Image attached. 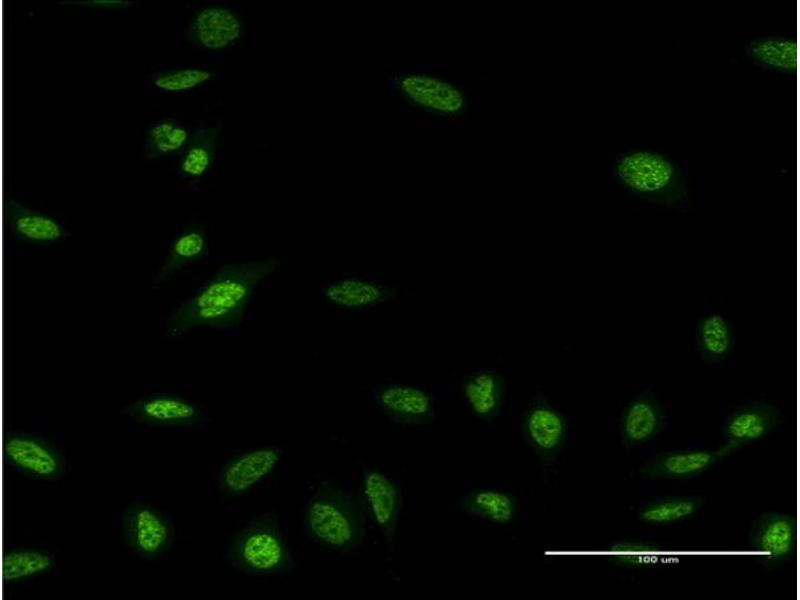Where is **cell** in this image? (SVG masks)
Wrapping results in <instances>:
<instances>
[{"mask_svg":"<svg viewBox=\"0 0 800 600\" xmlns=\"http://www.w3.org/2000/svg\"><path fill=\"white\" fill-rule=\"evenodd\" d=\"M745 53L754 66L776 77L792 78L797 68V44L790 36L768 34L750 40Z\"/></svg>","mask_w":800,"mask_h":600,"instance_id":"cell-23","label":"cell"},{"mask_svg":"<svg viewBox=\"0 0 800 600\" xmlns=\"http://www.w3.org/2000/svg\"><path fill=\"white\" fill-rule=\"evenodd\" d=\"M398 295V288L362 275H331L319 281L323 305L339 313L360 314L370 311Z\"/></svg>","mask_w":800,"mask_h":600,"instance_id":"cell-8","label":"cell"},{"mask_svg":"<svg viewBox=\"0 0 800 600\" xmlns=\"http://www.w3.org/2000/svg\"><path fill=\"white\" fill-rule=\"evenodd\" d=\"M780 422L779 409L768 402L756 401L729 412L723 421L721 447L730 452L758 441Z\"/></svg>","mask_w":800,"mask_h":600,"instance_id":"cell-20","label":"cell"},{"mask_svg":"<svg viewBox=\"0 0 800 600\" xmlns=\"http://www.w3.org/2000/svg\"><path fill=\"white\" fill-rule=\"evenodd\" d=\"M209 254L206 225L199 221L184 224L170 239L167 252L152 280V287L159 288L178 272L208 258Z\"/></svg>","mask_w":800,"mask_h":600,"instance_id":"cell-21","label":"cell"},{"mask_svg":"<svg viewBox=\"0 0 800 600\" xmlns=\"http://www.w3.org/2000/svg\"><path fill=\"white\" fill-rule=\"evenodd\" d=\"M227 554L232 566L248 576H283L296 567L277 517L269 512L240 527L229 542Z\"/></svg>","mask_w":800,"mask_h":600,"instance_id":"cell-4","label":"cell"},{"mask_svg":"<svg viewBox=\"0 0 800 600\" xmlns=\"http://www.w3.org/2000/svg\"><path fill=\"white\" fill-rule=\"evenodd\" d=\"M224 134L221 124H202L193 128L191 138L175 158V179L191 190L212 172Z\"/></svg>","mask_w":800,"mask_h":600,"instance_id":"cell-14","label":"cell"},{"mask_svg":"<svg viewBox=\"0 0 800 600\" xmlns=\"http://www.w3.org/2000/svg\"><path fill=\"white\" fill-rule=\"evenodd\" d=\"M611 179L622 192L663 208L687 204L685 174L671 157L651 149H626L610 164Z\"/></svg>","mask_w":800,"mask_h":600,"instance_id":"cell-2","label":"cell"},{"mask_svg":"<svg viewBox=\"0 0 800 600\" xmlns=\"http://www.w3.org/2000/svg\"><path fill=\"white\" fill-rule=\"evenodd\" d=\"M74 5L80 6H88L93 8H101V9H122L131 7L136 4L134 1H123V0H91V1H78V2H71Z\"/></svg>","mask_w":800,"mask_h":600,"instance_id":"cell-31","label":"cell"},{"mask_svg":"<svg viewBox=\"0 0 800 600\" xmlns=\"http://www.w3.org/2000/svg\"><path fill=\"white\" fill-rule=\"evenodd\" d=\"M656 547L637 543H617L610 547L609 558L622 567L637 568L654 565L661 556Z\"/></svg>","mask_w":800,"mask_h":600,"instance_id":"cell-30","label":"cell"},{"mask_svg":"<svg viewBox=\"0 0 800 600\" xmlns=\"http://www.w3.org/2000/svg\"><path fill=\"white\" fill-rule=\"evenodd\" d=\"M462 393L468 410L477 418L492 420L506 399V384L492 369H479L463 380Z\"/></svg>","mask_w":800,"mask_h":600,"instance_id":"cell-24","label":"cell"},{"mask_svg":"<svg viewBox=\"0 0 800 600\" xmlns=\"http://www.w3.org/2000/svg\"><path fill=\"white\" fill-rule=\"evenodd\" d=\"M243 33L241 13L223 1H209L192 7L177 28L178 37L184 42L208 52L233 48Z\"/></svg>","mask_w":800,"mask_h":600,"instance_id":"cell-5","label":"cell"},{"mask_svg":"<svg viewBox=\"0 0 800 600\" xmlns=\"http://www.w3.org/2000/svg\"><path fill=\"white\" fill-rule=\"evenodd\" d=\"M729 453L730 451L724 447L663 451L646 460L641 465L639 473L646 478L693 479L714 467Z\"/></svg>","mask_w":800,"mask_h":600,"instance_id":"cell-19","label":"cell"},{"mask_svg":"<svg viewBox=\"0 0 800 600\" xmlns=\"http://www.w3.org/2000/svg\"><path fill=\"white\" fill-rule=\"evenodd\" d=\"M123 413L131 422L152 427L190 428L206 421L199 405L176 390L145 393L126 404Z\"/></svg>","mask_w":800,"mask_h":600,"instance_id":"cell-9","label":"cell"},{"mask_svg":"<svg viewBox=\"0 0 800 600\" xmlns=\"http://www.w3.org/2000/svg\"><path fill=\"white\" fill-rule=\"evenodd\" d=\"M220 76L218 66L197 64L161 68L147 76V88L156 95H187L214 82Z\"/></svg>","mask_w":800,"mask_h":600,"instance_id":"cell-25","label":"cell"},{"mask_svg":"<svg viewBox=\"0 0 800 600\" xmlns=\"http://www.w3.org/2000/svg\"><path fill=\"white\" fill-rule=\"evenodd\" d=\"M370 397L389 419L402 425H420L435 417V400L426 390L398 382L371 386Z\"/></svg>","mask_w":800,"mask_h":600,"instance_id":"cell-12","label":"cell"},{"mask_svg":"<svg viewBox=\"0 0 800 600\" xmlns=\"http://www.w3.org/2000/svg\"><path fill=\"white\" fill-rule=\"evenodd\" d=\"M4 219L16 239L37 246L63 244L71 232L55 215L8 198Z\"/></svg>","mask_w":800,"mask_h":600,"instance_id":"cell-18","label":"cell"},{"mask_svg":"<svg viewBox=\"0 0 800 600\" xmlns=\"http://www.w3.org/2000/svg\"><path fill=\"white\" fill-rule=\"evenodd\" d=\"M365 512L360 496L323 481L306 502L303 525L307 535L320 545L352 552L364 540Z\"/></svg>","mask_w":800,"mask_h":600,"instance_id":"cell-3","label":"cell"},{"mask_svg":"<svg viewBox=\"0 0 800 600\" xmlns=\"http://www.w3.org/2000/svg\"><path fill=\"white\" fill-rule=\"evenodd\" d=\"M705 499L696 496H660L642 503L637 520L651 526H662L686 520L699 512Z\"/></svg>","mask_w":800,"mask_h":600,"instance_id":"cell-28","label":"cell"},{"mask_svg":"<svg viewBox=\"0 0 800 600\" xmlns=\"http://www.w3.org/2000/svg\"><path fill=\"white\" fill-rule=\"evenodd\" d=\"M280 266L277 258L223 264L211 278L197 286L193 296L171 312L165 336L180 338L199 328L218 331L237 328L257 288Z\"/></svg>","mask_w":800,"mask_h":600,"instance_id":"cell-1","label":"cell"},{"mask_svg":"<svg viewBox=\"0 0 800 600\" xmlns=\"http://www.w3.org/2000/svg\"><path fill=\"white\" fill-rule=\"evenodd\" d=\"M121 523L127 545L144 559L161 558L174 542L175 525L171 515L142 497L125 508Z\"/></svg>","mask_w":800,"mask_h":600,"instance_id":"cell-7","label":"cell"},{"mask_svg":"<svg viewBox=\"0 0 800 600\" xmlns=\"http://www.w3.org/2000/svg\"><path fill=\"white\" fill-rule=\"evenodd\" d=\"M694 343L702 361L713 366H725L735 350V335L730 321L718 311H706L696 322Z\"/></svg>","mask_w":800,"mask_h":600,"instance_id":"cell-22","label":"cell"},{"mask_svg":"<svg viewBox=\"0 0 800 600\" xmlns=\"http://www.w3.org/2000/svg\"><path fill=\"white\" fill-rule=\"evenodd\" d=\"M3 459L17 472L33 479L55 481L68 469L64 450L41 435L23 430L8 431L3 437Z\"/></svg>","mask_w":800,"mask_h":600,"instance_id":"cell-6","label":"cell"},{"mask_svg":"<svg viewBox=\"0 0 800 600\" xmlns=\"http://www.w3.org/2000/svg\"><path fill=\"white\" fill-rule=\"evenodd\" d=\"M570 420L543 398H536L526 409L522 429L528 445L542 459H552L563 448Z\"/></svg>","mask_w":800,"mask_h":600,"instance_id":"cell-13","label":"cell"},{"mask_svg":"<svg viewBox=\"0 0 800 600\" xmlns=\"http://www.w3.org/2000/svg\"><path fill=\"white\" fill-rule=\"evenodd\" d=\"M56 566L55 555L44 548L14 546L2 556V579L6 586L19 585L48 575Z\"/></svg>","mask_w":800,"mask_h":600,"instance_id":"cell-26","label":"cell"},{"mask_svg":"<svg viewBox=\"0 0 800 600\" xmlns=\"http://www.w3.org/2000/svg\"><path fill=\"white\" fill-rule=\"evenodd\" d=\"M463 505L467 514L496 524L510 523L517 513V502L512 494L491 488L469 493Z\"/></svg>","mask_w":800,"mask_h":600,"instance_id":"cell-29","label":"cell"},{"mask_svg":"<svg viewBox=\"0 0 800 600\" xmlns=\"http://www.w3.org/2000/svg\"><path fill=\"white\" fill-rule=\"evenodd\" d=\"M796 518L790 514L764 512L751 525L749 547L765 563L791 560L796 553Z\"/></svg>","mask_w":800,"mask_h":600,"instance_id":"cell-17","label":"cell"},{"mask_svg":"<svg viewBox=\"0 0 800 600\" xmlns=\"http://www.w3.org/2000/svg\"><path fill=\"white\" fill-rule=\"evenodd\" d=\"M284 448L260 446L232 455L221 465L217 486L227 497H238L270 475L281 462Z\"/></svg>","mask_w":800,"mask_h":600,"instance_id":"cell-10","label":"cell"},{"mask_svg":"<svg viewBox=\"0 0 800 600\" xmlns=\"http://www.w3.org/2000/svg\"><path fill=\"white\" fill-rule=\"evenodd\" d=\"M667 426V417L661 403L650 387L643 388L624 406L619 428L626 449L642 447Z\"/></svg>","mask_w":800,"mask_h":600,"instance_id":"cell-16","label":"cell"},{"mask_svg":"<svg viewBox=\"0 0 800 600\" xmlns=\"http://www.w3.org/2000/svg\"><path fill=\"white\" fill-rule=\"evenodd\" d=\"M193 128L183 122L161 116L153 119L148 124L145 136L143 153L150 160L176 158L189 142Z\"/></svg>","mask_w":800,"mask_h":600,"instance_id":"cell-27","label":"cell"},{"mask_svg":"<svg viewBox=\"0 0 800 600\" xmlns=\"http://www.w3.org/2000/svg\"><path fill=\"white\" fill-rule=\"evenodd\" d=\"M394 87L405 101L427 111L456 116L466 107V98L460 88L427 73L400 74L394 80Z\"/></svg>","mask_w":800,"mask_h":600,"instance_id":"cell-11","label":"cell"},{"mask_svg":"<svg viewBox=\"0 0 800 600\" xmlns=\"http://www.w3.org/2000/svg\"><path fill=\"white\" fill-rule=\"evenodd\" d=\"M360 488L365 510L385 540L392 543L401 510L399 487L385 473L373 468H363Z\"/></svg>","mask_w":800,"mask_h":600,"instance_id":"cell-15","label":"cell"}]
</instances>
